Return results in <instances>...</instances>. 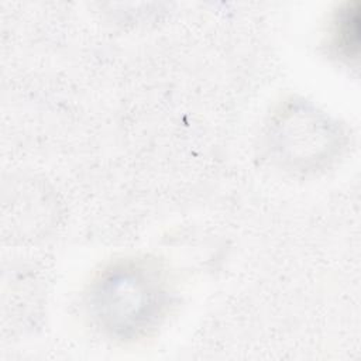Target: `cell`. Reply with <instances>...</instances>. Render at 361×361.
Segmentation results:
<instances>
[{"label": "cell", "mask_w": 361, "mask_h": 361, "mask_svg": "<svg viewBox=\"0 0 361 361\" xmlns=\"http://www.w3.org/2000/svg\"><path fill=\"white\" fill-rule=\"evenodd\" d=\"M92 305L99 322L120 337H133L154 324L165 306L157 269L142 262H123L94 283Z\"/></svg>", "instance_id": "cell-1"}, {"label": "cell", "mask_w": 361, "mask_h": 361, "mask_svg": "<svg viewBox=\"0 0 361 361\" xmlns=\"http://www.w3.org/2000/svg\"><path fill=\"white\" fill-rule=\"evenodd\" d=\"M358 8L350 4L340 10L336 23L337 47L345 56L357 55L358 52Z\"/></svg>", "instance_id": "cell-2"}]
</instances>
